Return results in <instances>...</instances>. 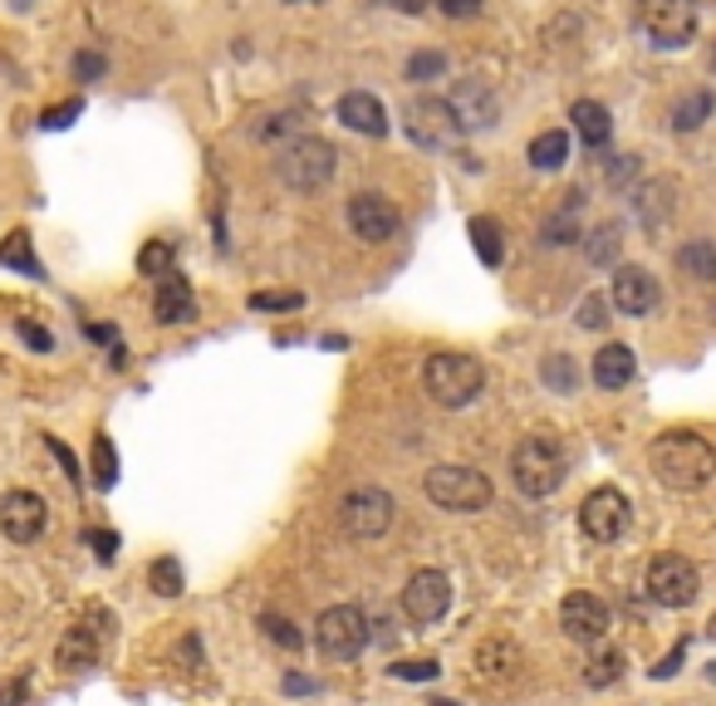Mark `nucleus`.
Segmentation results:
<instances>
[{
  "mask_svg": "<svg viewBox=\"0 0 716 706\" xmlns=\"http://www.w3.org/2000/svg\"><path fill=\"white\" fill-rule=\"evenodd\" d=\"M712 638H716V618H712Z\"/></svg>",
  "mask_w": 716,
  "mask_h": 706,
  "instance_id": "obj_53",
  "label": "nucleus"
},
{
  "mask_svg": "<svg viewBox=\"0 0 716 706\" xmlns=\"http://www.w3.org/2000/svg\"><path fill=\"white\" fill-rule=\"evenodd\" d=\"M570 163V133L564 128H545L540 138L530 143V167L535 172H560Z\"/></svg>",
  "mask_w": 716,
  "mask_h": 706,
  "instance_id": "obj_25",
  "label": "nucleus"
},
{
  "mask_svg": "<svg viewBox=\"0 0 716 706\" xmlns=\"http://www.w3.org/2000/svg\"><path fill=\"white\" fill-rule=\"evenodd\" d=\"M712 69H716V45H712Z\"/></svg>",
  "mask_w": 716,
  "mask_h": 706,
  "instance_id": "obj_52",
  "label": "nucleus"
},
{
  "mask_svg": "<svg viewBox=\"0 0 716 706\" xmlns=\"http://www.w3.org/2000/svg\"><path fill=\"white\" fill-rule=\"evenodd\" d=\"M0 266L20 270V276H30V280H45V266H40V256H35L25 231H10V236L0 240Z\"/></svg>",
  "mask_w": 716,
  "mask_h": 706,
  "instance_id": "obj_26",
  "label": "nucleus"
},
{
  "mask_svg": "<svg viewBox=\"0 0 716 706\" xmlns=\"http://www.w3.org/2000/svg\"><path fill=\"white\" fill-rule=\"evenodd\" d=\"M608 304L614 300H604V294H584V304H579V329H604Z\"/></svg>",
  "mask_w": 716,
  "mask_h": 706,
  "instance_id": "obj_39",
  "label": "nucleus"
},
{
  "mask_svg": "<svg viewBox=\"0 0 716 706\" xmlns=\"http://www.w3.org/2000/svg\"><path fill=\"white\" fill-rule=\"evenodd\" d=\"M618 221H608V226H598L594 231V240H589V260H594V266H608V260L618 256Z\"/></svg>",
  "mask_w": 716,
  "mask_h": 706,
  "instance_id": "obj_37",
  "label": "nucleus"
},
{
  "mask_svg": "<svg viewBox=\"0 0 716 706\" xmlns=\"http://www.w3.org/2000/svg\"><path fill=\"white\" fill-rule=\"evenodd\" d=\"M172 270H177V250L167 246V240H147V246L138 250V276L163 280V276H172Z\"/></svg>",
  "mask_w": 716,
  "mask_h": 706,
  "instance_id": "obj_33",
  "label": "nucleus"
},
{
  "mask_svg": "<svg viewBox=\"0 0 716 706\" xmlns=\"http://www.w3.org/2000/svg\"><path fill=\"white\" fill-rule=\"evenodd\" d=\"M648 467L658 486L668 491H702L716 477V447L697 432H662L648 447Z\"/></svg>",
  "mask_w": 716,
  "mask_h": 706,
  "instance_id": "obj_1",
  "label": "nucleus"
},
{
  "mask_svg": "<svg viewBox=\"0 0 716 706\" xmlns=\"http://www.w3.org/2000/svg\"><path fill=\"white\" fill-rule=\"evenodd\" d=\"M423 388L437 407H467V403H477L481 388H486V368H481V358H471L461 349H441L423 363Z\"/></svg>",
  "mask_w": 716,
  "mask_h": 706,
  "instance_id": "obj_3",
  "label": "nucleus"
},
{
  "mask_svg": "<svg viewBox=\"0 0 716 706\" xmlns=\"http://www.w3.org/2000/svg\"><path fill=\"white\" fill-rule=\"evenodd\" d=\"M608 624H614V614H608V604L598 594H570L560 604V628H564V638H574V642H604L608 634Z\"/></svg>",
  "mask_w": 716,
  "mask_h": 706,
  "instance_id": "obj_17",
  "label": "nucleus"
},
{
  "mask_svg": "<svg viewBox=\"0 0 716 706\" xmlns=\"http://www.w3.org/2000/svg\"><path fill=\"white\" fill-rule=\"evenodd\" d=\"M697 589H702L697 564L682 560V554H658L648 564V598L658 608H687L697 598Z\"/></svg>",
  "mask_w": 716,
  "mask_h": 706,
  "instance_id": "obj_10",
  "label": "nucleus"
},
{
  "mask_svg": "<svg viewBox=\"0 0 716 706\" xmlns=\"http://www.w3.org/2000/svg\"><path fill=\"white\" fill-rule=\"evenodd\" d=\"M349 226L363 246H383V240L398 236L403 216H398V206L388 202L383 192H354L349 197Z\"/></svg>",
  "mask_w": 716,
  "mask_h": 706,
  "instance_id": "obj_15",
  "label": "nucleus"
},
{
  "mask_svg": "<svg viewBox=\"0 0 716 706\" xmlns=\"http://www.w3.org/2000/svg\"><path fill=\"white\" fill-rule=\"evenodd\" d=\"M712 93L707 89H692L687 99H678V109H672V128L678 133H692V128H702V123L712 119Z\"/></svg>",
  "mask_w": 716,
  "mask_h": 706,
  "instance_id": "obj_30",
  "label": "nucleus"
},
{
  "mask_svg": "<svg viewBox=\"0 0 716 706\" xmlns=\"http://www.w3.org/2000/svg\"><path fill=\"white\" fill-rule=\"evenodd\" d=\"M628 520H634V505H628V495L618 486L589 491L584 505H579V530H584L594 545H614L618 535L628 530Z\"/></svg>",
  "mask_w": 716,
  "mask_h": 706,
  "instance_id": "obj_9",
  "label": "nucleus"
},
{
  "mask_svg": "<svg viewBox=\"0 0 716 706\" xmlns=\"http://www.w3.org/2000/svg\"><path fill=\"white\" fill-rule=\"evenodd\" d=\"M447 103H451V113H457L461 133H481L496 123V93L486 89V79H457Z\"/></svg>",
  "mask_w": 716,
  "mask_h": 706,
  "instance_id": "obj_18",
  "label": "nucleus"
},
{
  "mask_svg": "<svg viewBox=\"0 0 716 706\" xmlns=\"http://www.w3.org/2000/svg\"><path fill=\"white\" fill-rule=\"evenodd\" d=\"M393 10H403V15H423L427 10V0H388Z\"/></svg>",
  "mask_w": 716,
  "mask_h": 706,
  "instance_id": "obj_51",
  "label": "nucleus"
},
{
  "mask_svg": "<svg viewBox=\"0 0 716 706\" xmlns=\"http://www.w3.org/2000/svg\"><path fill=\"white\" fill-rule=\"evenodd\" d=\"M260 628H266V638H276L280 642V648H304V638L300 634H294V624H290V618H280V614H266V618H260Z\"/></svg>",
  "mask_w": 716,
  "mask_h": 706,
  "instance_id": "obj_40",
  "label": "nucleus"
},
{
  "mask_svg": "<svg viewBox=\"0 0 716 706\" xmlns=\"http://www.w3.org/2000/svg\"><path fill=\"white\" fill-rule=\"evenodd\" d=\"M540 373H545V383H550L555 388V393H570V388H574V363H570V358H564V354H550V358H545V368H540Z\"/></svg>",
  "mask_w": 716,
  "mask_h": 706,
  "instance_id": "obj_38",
  "label": "nucleus"
},
{
  "mask_svg": "<svg viewBox=\"0 0 716 706\" xmlns=\"http://www.w3.org/2000/svg\"><path fill=\"white\" fill-rule=\"evenodd\" d=\"M682 658H687V642H678V648H672V652H668V658H662V662H658V668H652V677H672V672H678V668H682Z\"/></svg>",
  "mask_w": 716,
  "mask_h": 706,
  "instance_id": "obj_49",
  "label": "nucleus"
},
{
  "mask_svg": "<svg viewBox=\"0 0 716 706\" xmlns=\"http://www.w3.org/2000/svg\"><path fill=\"white\" fill-rule=\"evenodd\" d=\"M393 515H398V501L383 486H354L339 501V520L354 540H378L393 525Z\"/></svg>",
  "mask_w": 716,
  "mask_h": 706,
  "instance_id": "obj_8",
  "label": "nucleus"
},
{
  "mask_svg": "<svg viewBox=\"0 0 716 706\" xmlns=\"http://www.w3.org/2000/svg\"><path fill=\"white\" fill-rule=\"evenodd\" d=\"M388 672H393V677H403V682H432V677H437V662H393V668H388Z\"/></svg>",
  "mask_w": 716,
  "mask_h": 706,
  "instance_id": "obj_43",
  "label": "nucleus"
},
{
  "mask_svg": "<svg viewBox=\"0 0 716 706\" xmlns=\"http://www.w3.org/2000/svg\"><path fill=\"white\" fill-rule=\"evenodd\" d=\"M634 172H638V157L634 153H624V157H614V163H608V182H614V187H624Z\"/></svg>",
  "mask_w": 716,
  "mask_h": 706,
  "instance_id": "obj_48",
  "label": "nucleus"
},
{
  "mask_svg": "<svg viewBox=\"0 0 716 706\" xmlns=\"http://www.w3.org/2000/svg\"><path fill=\"white\" fill-rule=\"evenodd\" d=\"M113 481H119V451H113L109 432H99V437H93V486L109 491Z\"/></svg>",
  "mask_w": 716,
  "mask_h": 706,
  "instance_id": "obj_35",
  "label": "nucleus"
},
{
  "mask_svg": "<svg viewBox=\"0 0 716 706\" xmlns=\"http://www.w3.org/2000/svg\"><path fill=\"white\" fill-rule=\"evenodd\" d=\"M15 329H20V339H25V344H30V349H40V354H49V349H55V339H49V329H40V324H30V320H20V324H15Z\"/></svg>",
  "mask_w": 716,
  "mask_h": 706,
  "instance_id": "obj_47",
  "label": "nucleus"
},
{
  "mask_svg": "<svg viewBox=\"0 0 716 706\" xmlns=\"http://www.w3.org/2000/svg\"><path fill=\"white\" fill-rule=\"evenodd\" d=\"M678 270L682 276H692V280H702V284H712L716 280V246L712 240H687V246H678Z\"/></svg>",
  "mask_w": 716,
  "mask_h": 706,
  "instance_id": "obj_29",
  "label": "nucleus"
},
{
  "mask_svg": "<svg viewBox=\"0 0 716 706\" xmlns=\"http://www.w3.org/2000/svg\"><path fill=\"white\" fill-rule=\"evenodd\" d=\"M153 310H157V324H187L197 320V294H192V280L187 276H163L153 284Z\"/></svg>",
  "mask_w": 716,
  "mask_h": 706,
  "instance_id": "obj_20",
  "label": "nucleus"
},
{
  "mask_svg": "<svg viewBox=\"0 0 716 706\" xmlns=\"http://www.w3.org/2000/svg\"><path fill=\"white\" fill-rule=\"evenodd\" d=\"M564 471H570V461H564V447L550 437V432H530V437L515 441L511 481H515V491L521 495L545 501V495H555L564 486Z\"/></svg>",
  "mask_w": 716,
  "mask_h": 706,
  "instance_id": "obj_2",
  "label": "nucleus"
},
{
  "mask_svg": "<svg viewBox=\"0 0 716 706\" xmlns=\"http://www.w3.org/2000/svg\"><path fill=\"white\" fill-rule=\"evenodd\" d=\"M427 501L441 505V511H457V515H471V511H486L491 505V481L481 477L477 467H432L427 481H423Z\"/></svg>",
  "mask_w": 716,
  "mask_h": 706,
  "instance_id": "obj_6",
  "label": "nucleus"
},
{
  "mask_svg": "<svg viewBox=\"0 0 716 706\" xmlns=\"http://www.w3.org/2000/svg\"><path fill=\"white\" fill-rule=\"evenodd\" d=\"M570 119H574V133L584 138V147H594V153H604L608 138H614V119H608L604 103L579 99L574 109H570Z\"/></svg>",
  "mask_w": 716,
  "mask_h": 706,
  "instance_id": "obj_22",
  "label": "nucleus"
},
{
  "mask_svg": "<svg viewBox=\"0 0 716 706\" xmlns=\"http://www.w3.org/2000/svg\"><path fill=\"white\" fill-rule=\"evenodd\" d=\"M521 648L515 642H505V638H491V642H481V652H477V668H481V677L486 682H511L515 672H521Z\"/></svg>",
  "mask_w": 716,
  "mask_h": 706,
  "instance_id": "obj_23",
  "label": "nucleus"
},
{
  "mask_svg": "<svg viewBox=\"0 0 716 706\" xmlns=\"http://www.w3.org/2000/svg\"><path fill=\"white\" fill-rule=\"evenodd\" d=\"M624 668H628L624 652H618V648H604V652H594V658H589L584 682H589V687H614V682L624 677Z\"/></svg>",
  "mask_w": 716,
  "mask_h": 706,
  "instance_id": "obj_31",
  "label": "nucleus"
},
{
  "mask_svg": "<svg viewBox=\"0 0 716 706\" xmlns=\"http://www.w3.org/2000/svg\"><path fill=\"white\" fill-rule=\"evenodd\" d=\"M103 55L99 49H79V55H74V79H83V83H93V79H103Z\"/></svg>",
  "mask_w": 716,
  "mask_h": 706,
  "instance_id": "obj_41",
  "label": "nucleus"
},
{
  "mask_svg": "<svg viewBox=\"0 0 716 706\" xmlns=\"http://www.w3.org/2000/svg\"><path fill=\"white\" fill-rule=\"evenodd\" d=\"M608 300H614V310L628 314V320H648V314L662 304V290H658V280H652L644 266H618Z\"/></svg>",
  "mask_w": 716,
  "mask_h": 706,
  "instance_id": "obj_16",
  "label": "nucleus"
},
{
  "mask_svg": "<svg viewBox=\"0 0 716 706\" xmlns=\"http://www.w3.org/2000/svg\"><path fill=\"white\" fill-rule=\"evenodd\" d=\"M672 192H678V187H672L668 177H652V182L638 187L634 206H638V216H644V226H662V221L672 216Z\"/></svg>",
  "mask_w": 716,
  "mask_h": 706,
  "instance_id": "obj_24",
  "label": "nucleus"
},
{
  "mask_svg": "<svg viewBox=\"0 0 716 706\" xmlns=\"http://www.w3.org/2000/svg\"><path fill=\"white\" fill-rule=\"evenodd\" d=\"M83 540L93 545V554H99V564H113V560H119V535H113V530H89V535H83Z\"/></svg>",
  "mask_w": 716,
  "mask_h": 706,
  "instance_id": "obj_45",
  "label": "nucleus"
},
{
  "mask_svg": "<svg viewBox=\"0 0 716 706\" xmlns=\"http://www.w3.org/2000/svg\"><path fill=\"white\" fill-rule=\"evenodd\" d=\"M594 383L604 388V393H618V388H628L634 383V373H638V358H634V349L628 344H604V349L594 354Z\"/></svg>",
  "mask_w": 716,
  "mask_h": 706,
  "instance_id": "obj_21",
  "label": "nucleus"
},
{
  "mask_svg": "<svg viewBox=\"0 0 716 706\" xmlns=\"http://www.w3.org/2000/svg\"><path fill=\"white\" fill-rule=\"evenodd\" d=\"M638 25L658 49H682L697 35V0H638Z\"/></svg>",
  "mask_w": 716,
  "mask_h": 706,
  "instance_id": "obj_7",
  "label": "nucleus"
},
{
  "mask_svg": "<svg viewBox=\"0 0 716 706\" xmlns=\"http://www.w3.org/2000/svg\"><path fill=\"white\" fill-rule=\"evenodd\" d=\"M447 20H477L481 15V0H432Z\"/></svg>",
  "mask_w": 716,
  "mask_h": 706,
  "instance_id": "obj_46",
  "label": "nucleus"
},
{
  "mask_svg": "<svg viewBox=\"0 0 716 706\" xmlns=\"http://www.w3.org/2000/svg\"><path fill=\"white\" fill-rule=\"evenodd\" d=\"M49 525V505L40 491H5L0 495V530H5V540L15 545H30L40 540Z\"/></svg>",
  "mask_w": 716,
  "mask_h": 706,
  "instance_id": "obj_14",
  "label": "nucleus"
},
{
  "mask_svg": "<svg viewBox=\"0 0 716 706\" xmlns=\"http://www.w3.org/2000/svg\"><path fill=\"white\" fill-rule=\"evenodd\" d=\"M0 706H25V677L0 682Z\"/></svg>",
  "mask_w": 716,
  "mask_h": 706,
  "instance_id": "obj_50",
  "label": "nucleus"
},
{
  "mask_svg": "<svg viewBox=\"0 0 716 706\" xmlns=\"http://www.w3.org/2000/svg\"><path fill=\"white\" fill-rule=\"evenodd\" d=\"M368 638H373V624H368V614L358 604H334L314 618V648L334 662L358 658L368 648Z\"/></svg>",
  "mask_w": 716,
  "mask_h": 706,
  "instance_id": "obj_5",
  "label": "nucleus"
},
{
  "mask_svg": "<svg viewBox=\"0 0 716 706\" xmlns=\"http://www.w3.org/2000/svg\"><path fill=\"white\" fill-rule=\"evenodd\" d=\"M304 294L300 290H280V294H250V310H300Z\"/></svg>",
  "mask_w": 716,
  "mask_h": 706,
  "instance_id": "obj_42",
  "label": "nucleus"
},
{
  "mask_svg": "<svg viewBox=\"0 0 716 706\" xmlns=\"http://www.w3.org/2000/svg\"><path fill=\"white\" fill-rule=\"evenodd\" d=\"M447 608H451V579L441 574V569H417L403 584V614L413 618L417 628H432Z\"/></svg>",
  "mask_w": 716,
  "mask_h": 706,
  "instance_id": "obj_13",
  "label": "nucleus"
},
{
  "mask_svg": "<svg viewBox=\"0 0 716 706\" xmlns=\"http://www.w3.org/2000/svg\"><path fill=\"white\" fill-rule=\"evenodd\" d=\"M334 167H339L334 143L314 138V133H304V138H294L276 153V177L290 192H320V187H329Z\"/></svg>",
  "mask_w": 716,
  "mask_h": 706,
  "instance_id": "obj_4",
  "label": "nucleus"
},
{
  "mask_svg": "<svg viewBox=\"0 0 716 706\" xmlns=\"http://www.w3.org/2000/svg\"><path fill=\"white\" fill-rule=\"evenodd\" d=\"M79 113H83V103H79V99H74V103H55V109H49L45 119H40V128H49V133H55V128H69V123L79 119Z\"/></svg>",
  "mask_w": 716,
  "mask_h": 706,
  "instance_id": "obj_44",
  "label": "nucleus"
},
{
  "mask_svg": "<svg viewBox=\"0 0 716 706\" xmlns=\"http://www.w3.org/2000/svg\"><path fill=\"white\" fill-rule=\"evenodd\" d=\"M441 74H447V55H441V49H417V55L403 65L407 83H432V79H441Z\"/></svg>",
  "mask_w": 716,
  "mask_h": 706,
  "instance_id": "obj_36",
  "label": "nucleus"
},
{
  "mask_svg": "<svg viewBox=\"0 0 716 706\" xmlns=\"http://www.w3.org/2000/svg\"><path fill=\"white\" fill-rule=\"evenodd\" d=\"M579 206H584V192H570V202L540 226L545 246H570V240H579Z\"/></svg>",
  "mask_w": 716,
  "mask_h": 706,
  "instance_id": "obj_27",
  "label": "nucleus"
},
{
  "mask_svg": "<svg viewBox=\"0 0 716 706\" xmlns=\"http://www.w3.org/2000/svg\"><path fill=\"white\" fill-rule=\"evenodd\" d=\"M294 138H304V119L300 113H270L266 123H256V143H294Z\"/></svg>",
  "mask_w": 716,
  "mask_h": 706,
  "instance_id": "obj_32",
  "label": "nucleus"
},
{
  "mask_svg": "<svg viewBox=\"0 0 716 706\" xmlns=\"http://www.w3.org/2000/svg\"><path fill=\"white\" fill-rule=\"evenodd\" d=\"M339 123L349 133H363V138H388V109L378 103V93H368V89H349L339 99Z\"/></svg>",
  "mask_w": 716,
  "mask_h": 706,
  "instance_id": "obj_19",
  "label": "nucleus"
},
{
  "mask_svg": "<svg viewBox=\"0 0 716 706\" xmlns=\"http://www.w3.org/2000/svg\"><path fill=\"white\" fill-rule=\"evenodd\" d=\"M103 628H113L109 614H103V608H89V614L55 642V668L59 672H89L103 652Z\"/></svg>",
  "mask_w": 716,
  "mask_h": 706,
  "instance_id": "obj_12",
  "label": "nucleus"
},
{
  "mask_svg": "<svg viewBox=\"0 0 716 706\" xmlns=\"http://www.w3.org/2000/svg\"><path fill=\"white\" fill-rule=\"evenodd\" d=\"M403 123H407V133H413L417 147H447V143L461 133V123H457V113H451V103L437 99V93H417V99H407Z\"/></svg>",
  "mask_w": 716,
  "mask_h": 706,
  "instance_id": "obj_11",
  "label": "nucleus"
},
{
  "mask_svg": "<svg viewBox=\"0 0 716 706\" xmlns=\"http://www.w3.org/2000/svg\"><path fill=\"white\" fill-rule=\"evenodd\" d=\"M147 584H153V594H163V598H177L182 594V564L172 560V554H163V560H153L147 564Z\"/></svg>",
  "mask_w": 716,
  "mask_h": 706,
  "instance_id": "obj_34",
  "label": "nucleus"
},
{
  "mask_svg": "<svg viewBox=\"0 0 716 706\" xmlns=\"http://www.w3.org/2000/svg\"><path fill=\"white\" fill-rule=\"evenodd\" d=\"M467 236H471V246H477L481 266H501V260H505V240H501L496 216H471L467 221Z\"/></svg>",
  "mask_w": 716,
  "mask_h": 706,
  "instance_id": "obj_28",
  "label": "nucleus"
}]
</instances>
